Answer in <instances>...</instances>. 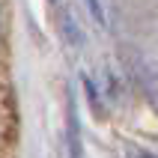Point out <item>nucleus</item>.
<instances>
[{
	"mask_svg": "<svg viewBox=\"0 0 158 158\" xmlns=\"http://www.w3.org/2000/svg\"><path fill=\"white\" fill-rule=\"evenodd\" d=\"M137 158H155V155H152V152H140Z\"/></svg>",
	"mask_w": 158,
	"mask_h": 158,
	"instance_id": "obj_2",
	"label": "nucleus"
},
{
	"mask_svg": "<svg viewBox=\"0 0 158 158\" xmlns=\"http://www.w3.org/2000/svg\"><path fill=\"white\" fill-rule=\"evenodd\" d=\"M89 12H93V18H96L98 24H105V15H102V6H98V0H87Z\"/></svg>",
	"mask_w": 158,
	"mask_h": 158,
	"instance_id": "obj_1",
	"label": "nucleus"
}]
</instances>
